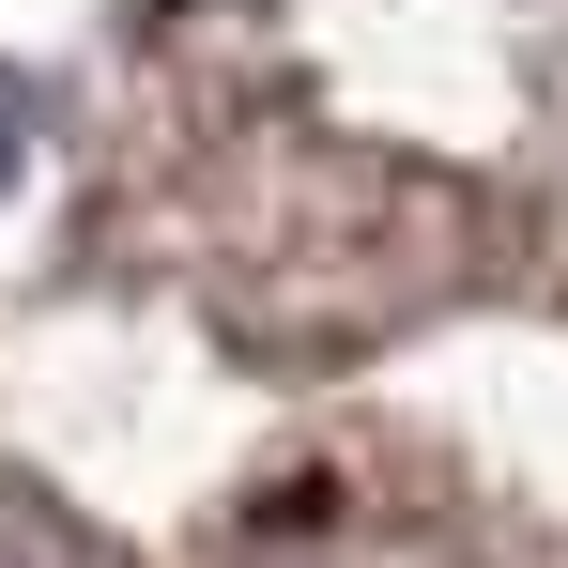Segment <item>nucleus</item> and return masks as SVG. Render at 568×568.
<instances>
[{
    "label": "nucleus",
    "instance_id": "f257e3e1",
    "mask_svg": "<svg viewBox=\"0 0 568 568\" xmlns=\"http://www.w3.org/2000/svg\"><path fill=\"white\" fill-rule=\"evenodd\" d=\"M0 568H108L62 507H31V491H0Z\"/></svg>",
    "mask_w": 568,
    "mask_h": 568
}]
</instances>
